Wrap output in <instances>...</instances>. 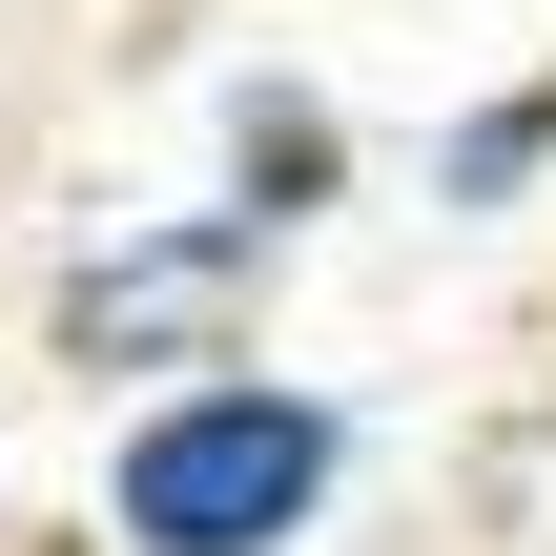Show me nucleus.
<instances>
[{"mask_svg":"<svg viewBox=\"0 0 556 556\" xmlns=\"http://www.w3.org/2000/svg\"><path fill=\"white\" fill-rule=\"evenodd\" d=\"M351 454L371 413L330 371H186L144 413H103V495H83V556H309L351 516Z\"/></svg>","mask_w":556,"mask_h":556,"instance_id":"f257e3e1","label":"nucleus"},{"mask_svg":"<svg viewBox=\"0 0 556 556\" xmlns=\"http://www.w3.org/2000/svg\"><path fill=\"white\" fill-rule=\"evenodd\" d=\"M268 289H289V227H248L227 186L103 206V227L41 268V371H62L83 413H144V392H186V371H248V351H268Z\"/></svg>","mask_w":556,"mask_h":556,"instance_id":"f03ea898","label":"nucleus"},{"mask_svg":"<svg viewBox=\"0 0 556 556\" xmlns=\"http://www.w3.org/2000/svg\"><path fill=\"white\" fill-rule=\"evenodd\" d=\"M206 186L309 248V227L351 206V103H330L309 62H227V83H206Z\"/></svg>","mask_w":556,"mask_h":556,"instance_id":"7ed1b4c3","label":"nucleus"},{"mask_svg":"<svg viewBox=\"0 0 556 556\" xmlns=\"http://www.w3.org/2000/svg\"><path fill=\"white\" fill-rule=\"evenodd\" d=\"M413 186H433V227H516V206H556V62L475 83V103H433Z\"/></svg>","mask_w":556,"mask_h":556,"instance_id":"20e7f679","label":"nucleus"},{"mask_svg":"<svg viewBox=\"0 0 556 556\" xmlns=\"http://www.w3.org/2000/svg\"><path fill=\"white\" fill-rule=\"evenodd\" d=\"M536 556H556V536H536Z\"/></svg>","mask_w":556,"mask_h":556,"instance_id":"39448f33","label":"nucleus"}]
</instances>
